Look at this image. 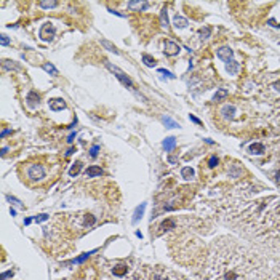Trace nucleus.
<instances>
[{"label": "nucleus", "instance_id": "nucleus-1", "mask_svg": "<svg viewBox=\"0 0 280 280\" xmlns=\"http://www.w3.org/2000/svg\"><path fill=\"white\" fill-rule=\"evenodd\" d=\"M106 66H107V69H109L110 72H114V74H115V77H117L118 80L122 82L123 85L128 86V88H130L131 91H134V85H133V82L130 80V77H128V75H126V74L123 72V70H120V69L117 67V66H112L110 63H106Z\"/></svg>", "mask_w": 280, "mask_h": 280}, {"label": "nucleus", "instance_id": "nucleus-2", "mask_svg": "<svg viewBox=\"0 0 280 280\" xmlns=\"http://www.w3.org/2000/svg\"><path fill=\"white\" fill-rule=\"evenodd\" d=\"M26 176L31 181H40L45 178V168L42 165H29L26 170Z\"/></svg>", "mask_w": 280, "mask_h": 280}, {"label": "nucleus", "instance_id": "nucleus-3", "mask_svg": "<svg viewBox=\"0 0 280 280\" xmlns=\"http://www.w3.org/2000/svg\"><path fill=\"white\" fill-rule=\"evenodd\" d=\"M53 35H55V27H53L50 23L42 26V29H40V39L42 40H51Z\"/></svg>", "mask_w": 280, "mask_h": 280}, {"label": "nucleus", "instance_id": "nucleus-4", "mask_svg": "<svg viewBox=\"0 0 280 280\" xmlns=\"http://www.w3.org/2000/svg\"><path fill=\"white\" fill-rule=\"evenodd\" d=\"M232 56H234V51H232V48H229V47H221V48L218 50V58L223 59V61L229 63L232 59Z\"/></svg>", "mask_w": 280, "mask_h": 280}, {"label": "nucleus", "instance_id": "nucleus-5", "mask_svg": "<svg viewBox=\"0 0 280 280\" xmlns=\"http://www.w3.org/2000/svg\"><path fill=\"white\" fill-rule=\"evenodd\" d=\"M179 50H181V48H179L178 43H175V42H171V40H166L165 42V53H166V55L173 56V55H176Z\"/></svg>", "mask_w": 280, "mask_h": 280}, {"label": "nucleus", "instance_id": "nucleus-6", "mask_svg": "<svg viewBox=\"0 0 280 280\" xmlns=\"http://www.w3.org/2000/svg\"><path fill=\"white\" fill-rule=\"evenodd\" d=\"M85 175L88 176V178H94V176H101V175H102V170L99 168V166L93 165V166H88V168H86Z\"/></svg>", "mask_w": 280, "mask_h": 280}, {"label": "nucleus", "instance_id": "nucleus-7", "mask_svg": "<svg viewBox=\"0 0 280 280\" xmlns=\"http://www.w3.org/2000/svg\"><path fill=\"white\" fill-rule=\"evenodd\" d=\"M226 69H227V72L231 74V75H235V74L239 72L240 66H239V63H237V61H234V59H231V61L227 63V66H226Z\"/></svg>", "mask_w": 280, "mask_h": 280}, {"label": "nucleus", "instance_id": "nucleus-8", "mask_svg": "<svg viewBox=\"0 0 280 280\" xmlns=\"http://www.w3.org/2000/svg\"><path fill=\"white\" fill-rule=\"evenodd\" d=\"M64 107H66V102L63 99H53L50 102V109L51 110H63Z\"/></svg>", "mask_w": 280, "mask_h": 280}, {"label": "nucleus", "instance_id": "nucleus-9", "mask_svg": "<svg viewBox=\"0 0 280 280\" xmlns=\"http://www.w3.org/2000/svg\"><path fill=\"white\" fill-rule=\"evenodd\" d=\"M126 272H128V267H126L125 264H118V266H115V267L112 269V274L117 275V277H123Z\"/></svg>", "mask_w": 280, "mask_h": 280}, {"label": "nucleus", "instance_id": "nucleus-10", "mask_svg": "<svg viewBox=\"0 0 280 280\" xmlns=\"http://www.w3.org/2000/svg\"><path fill=\"white\" fill-rule=\"evenodd\" d=\"M128 7H130L131 10H144V8H147L149 7V3L147 2H128Z\"/></svg>", "mask_w": 280, "mask_h": 280}, {"label": "nucleus", "instance_id": "nucleus-11", "mask_svg": "<svg viewBox=\"0 0 280 280\" xmlns=\"http://www.w3.org/2000/svg\"><path fill=\"white\" fill-rule=\"evenodd\" d=\"M39 99H40V98H39V94H37L35 91H31V93L27 94V104L31 106V107H34L35 102L39 104Z\"/></svg>", "mask_w": 280, "mask_h": 280}, {"label": "nucleus", "instance_id": "nucleus-12", "mask_svg": "<svg viewBox=\"0 0 280 280\" xmlns=\"http://www.w3.org/2000/svg\"><path fill=\"white\" fill-rule=\"evenodd\" d=\"M181 176H183L184 179H191V178H194V170H192L191 166H184L183 170H181Z\"/></svg>", "mask_w": 280, "mask_h": 280}, {"label": "nucleus", "instance_id": "nucleus-13", "mask_svg": "<svg viewBox=\"0 0 280 280\" xmlns=\"http://www.w3.org/2000/svg\"><path fill=\"white\" fill-rule=\"evenodd\" d=\"M227 94H229L227 90H226V88H221V90H218V91H216L215 98H213V101H221V99H224Z\"/></svg>", "mask_w": 280, "mask_h": 280}, {"label": "nucleus", "instance_id": "nucleus-14", "mask_svg": "<svg viewBox=\"0 0 280 280\" xmlns=\"http://www.w3.org/2000/svg\"><path fill=\"white\" fill-rule=\"evenodd\" d=\"M175 146H176V139L175 138H166L165 141H163V147H165V150H171Z\"/></svg>", "mask_w": 280, "mask_h": 280}, {"label": "nucleus", "instance_id": "nucleus-15", "mask_svg": "<svg viewBox=\"0 0 280 280\" xmlns=\"http://www.w3.org/2000/svg\"><path fill=\"white\" fill-rule=\"evenodd\" d=\"M80 170H82V162H75V163H74V166L69 170V175L70 176H77L78 173H80Z\"/></svg>", "mask_w": 280, "mask_h": 280}, {"label": "nucleus", "instance_id": "nucleus-16", "mask_svg": "<svg viewBox=\"0 0 280 280\" xmlns=\"http://www.w3.org/2000/svg\"><path fill=\"white\" fill-rule=\"evenodd\" d=\"M144 208H146V203H141V207L136 208V211H134V218H133V223H136L138 219H141L142 213H144Z\"/></svg>", "mask_w": 280, "mask_h": 280}, {"label": "nucleus", "instance_id": "nucleus-17", "mask_svg": "<svg viewBox=\"0 0 280 280\" xmlns=\"http://www.w3.org/2000/svg\"><path fill=\"white\" fill-rule=\"evenodd\" d=\"M175 26H176V27H186V26H187V19L176 15V16H175Z\"/></svg>", "mask_w": 280, "mask_h": 280}, {"label": "nucleus", "instance_id": "nucleus-18", "mask_svg": "<svg viewBox=\"0 0 280 280\" xmlns=\"http://www.w3.org/2000/svg\"><path fill=\"white\" fill-rule=\"evenodd\" d=\"M162 122L165 123V126H168V128H176V126H179L175 120H171V118L166 117V115H165V117H162Z\"/></svg>", "mask_w": 280, "mask_h": 280}, {"label": "nucleus", "instance_id": "nucleus-19", "mask_svg": "<svg viewBox=\"0 0 280 280\" xmlns=\"http://www.w3.org/2000/svg\"><path fill=\"white\" fill-rule=\"evenodd\" d=\"M250 152L251 154H264V146L263 144H253L250 147Z\"/></svg>", "mask_w": 280, "mask_h": 280}, {"label": "nucleus", "instance_id": "nucleus-20", "mask_svg": "<svg viewBox=\"0 0 280 280\" xmlns=\"http://www.w3.org/2000/svg\"><path fill=\"white\" fill-rule=\"evenodd\" d=\"M43 69L47 70V72H50L51 75H58V70H56V67L53 64H50V63H45L43 64Z\"/></svg>", "mask_w": 280, "mask_h": 280}, {"label": "nucleus", "instance_id": "nucleus-21", "mask_svg": "<svg viewBox=\"0 0 280 280\" xmlns=\"http://www.w3.org/2000/svg\"><path fill=\"white\" fill-rule=\"evenodd\" d=\"M39 7H42V8H55V7H58V2H39Z\"/></svg>", "mask_w": 280, "mask_h": 280}, {"label": "nucleus", "instance_id": "nucleus-22", "mask_svg": "<svg viewBox=\"0 0 280 280\" xmlns=\"http://www.w3.org/2000/svg\"><path fill=\"white\" fill-rule=\"evenodd\" d=\"M142 61H144V64L146 66H155V59L154 58H150V56H147V55H142Z\"/></svg>", "mask_w": 280, "mask_h": 280}, {"label": "nucleus", "instance_id": "nucleus-23", "mask_svg": "<svg viewBox=\"0 0 280 280\" xmlns=\"http://www.w3.org/2000/svg\"><path fill=\"white\" fill-rule=\"evenodd\" d=\"M162 26L165 29H168V16H166V10H162Z\"/></svg>", "mask_w": 280, "mask_h": 280}, {"label": "nucleus", "instance_id": "nucleus-24", "mask_svg": "<svg viewBox=\"0 0 280 280\" xmlns=\"http://www.w3.org/2000/svg\"><path fill=\"white\" fill-rule=\"evenodd\" d=\"M101 43H102V45H104V47H106V48H107V50H110V51H114V53H118V50H117V48H115L114 45L110 43V42H107V40H102V42H101Z\"/></svg>", "mask_w": 280, "mask_h": 280}, {"label": "nucleus", "instance_id": "nucleus-25", "mask_svg": "<svg viewBox=\"0 0 280 280\" xmlns=\"http://www.w3.org/2000/svg\"><path fill=\"white\" fill-rule=\"evenodd\" d=\"M210 32H211V29L210 27H205V29H202V31H200V35H202V39H207V37L210 35Z\"/></svg>", "mask_w": 280, "mask_h": 280}, {"label": "nucleus", "instance_id": "nucleus-26", "mask_svg": "<svg viewBox=\"0 0 280 280\" xmlns=\"http://www.w3.org/2000/svg\"><path fill=\"white\" fill-rule=\"evenodd\" d=\"M158 72L162 74V75H165V77H168V78H175V75L170 72V70H165V69H158Z\"/></svg>", "mask_w": 280, "mask_h": 280}, {"label": "nucleus", "instance_id": "nucleus-27", "mask_svg": "<svg viewBox=\"0 0 280 280\" xmlns=\"http://www.w3.org/2000/svg\"><path fill=\"white\" fill-rule=\"evenodd\" d=\"M208 165H210L211 168H215V166L218 165V158H216L215 155H213V157H210V160H208Z\"/></svg>", "mask_w": 280, "mask_h": 280}, {"label": "nucleus", "instance_id": "nucleus-28", "mask_svg": "<svg viewBox=\"0 0 280 280\" xmlns=\"http://www.w3.org/2000/svg\"><path fill=\"white\" fill-rule=\"evenodd\" d=\"M162 227H173V229H175V223H173V221H170V219H168V221H165V223L162 224Z\"/></svg>", "mask_w": 280, "mask_h": 280}, {"label": "nucleus", "instance_id": "nucleus-29", "mask_svg": "<svg viewBox=\"0 0 280 280\" xmlns=\"http://www.w3.org/2000/svg\"><path fill=\"white\" fill-rule=\"evenodd\" d=\"M34 219H35L37 223H39V221H45V219H48V215H39V216H35Z\"/></svg>", "mask_w": 280, "mask_h": 280}, {"label": "nucleus", "instance_id": "nucleus-30", "mask_svg": "<svg viewBox=\"0 0 280 280\" xmlns=\"http://www.w3.org/2000/svg\"><path fill=\"white\" fill-rule=\"evenodd\" d=\"M98 150H99V146H93V147H91V157H96Z\"/></svg>", "mask_w": 280, "mask_h": 280}, {"label": "nucleus", "instance_id": "nucleus-31", "mask_svg": "<svg viewBox=\"0 0 280 280\" xmlns=\"http://www.w3.org/2000/svg\"><path fill=\"white\" fill-rule=\"evenodd\" d=\"M189 118H191V120H192L194 123H197V125H202V122H200V120H199L197 117H194V115H189Z\"/></svg>", "mask_w": 280, "mask_h": 280}, {"label": "nucleus", "instance_id": "nucleus-32", "mask_svg": "<svg viewBox=\"0 0 280 280\" xmlns=\"http://www.w3.org/2000/svg\"><path fill=\"white\" fill-rule=\"evenodd\" d=\"M8 43H10L8 37H7V35H2V45H3V47H5V45H8Z\"/></svg>", "mask_w": 280, "mask_h": 280}, {"label": "nucleus", "instance_id": "nucleus-33", "mask_svg": "<svg viewBox=\"0 0 280 280\" xmlns=\"http://www.w3.org/2000/svg\"><path fill=\"white\" fill-rule=\"evenodd\" d=\"M11 275H13L11 271H10V272H3V274H2V280H5L7 277H11Z\"/></svg>", "mask_w": 280, "mask_h": 280}, {"label": "nucleus", "instance_id": "nucleus-34", "mask_svg": "<svg viewBox=\"0 0 280 280\" xmlns=\"http://www.w3.org/2000/svg\"><path fill=\"white\" fill-rule=\"evenodd\" d=\"M8 133H10V130H3V131H2V138H5Z\"/></svg>", "mask_w": 280, "mask_h": 280}, {"label": "nucleus", "instance_id": "nucleus-35", "mask_svg": "<svg viewBox=\"0 0 280 280\" xmlns=\"http://www.w3.org/2000/svg\"><path fill=\"white\" fill-rule=\"evenodd\" d=\"M165 280H166V279H165Z\"/></svg>", "mask_w": 280, "mask_h": 280}]
</instances>
